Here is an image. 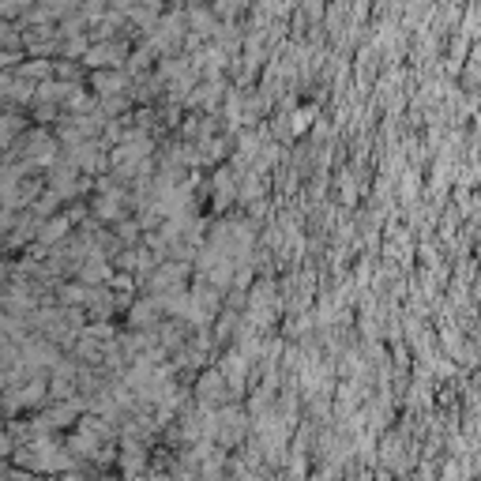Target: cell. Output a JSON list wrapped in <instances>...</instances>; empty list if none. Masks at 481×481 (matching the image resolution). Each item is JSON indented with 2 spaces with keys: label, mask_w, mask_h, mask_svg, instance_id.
I'll return each instance as SVG.
<instances>
[{
  "label": "cell",
  "mask_w": 481,
  "mask_h": 481,
  "mask_svg": "<svg viewBox=\"0 0 481 481\" xmlns=\"http://www.w3.org/2000/svg\"><path fill=\"white\" fill-rule=\"evenodd\" d=\"M309 121H312V109H297V113H293V128H297V132L309 128Z\"/></svg>",
  "instance_id": "6da1fadb"
}]
</instances>
